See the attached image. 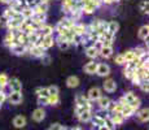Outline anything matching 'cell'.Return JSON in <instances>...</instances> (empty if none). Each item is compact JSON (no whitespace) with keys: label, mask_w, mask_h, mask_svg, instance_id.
Here are the masks:
<instances>
[{"label":"cell","mask_w":149,"mask_h":130,"mask_svg":"<svg viewBox=\"0 0 149 130\" xmlns=\"http://www.w3.org/2000/svg\"><path fill=\"white\" fill-rule=\"evenodd\" d=\"M96 102H97V105H99V108L101 109V111H107L108 107H109V104H110V102H111V99L109 96L101 95V96H100L99 99L96 100Z\"/></svg>","instance_id":"14"},{"label":"cell","mask_w":149,"mask_h":130,"mask_svg":"<svg viewBox=\"0 0 149 130\" xmlns=\"http://www.w3.org/2000/svg\"><path fill=\"white\" fill-rule=\"evenodd\" d=\"M101 89L100 87H91L90 90H88V92H87V98H88V100L90 102H96L97 99H99L100 96H101Z\"/></svg>","instance_id":"10"},{"label":"cell","mask_w":149,"mask_h":130,"mask_svg":"<svg viewBox=\"0 0 149 130\" xmlns=\"http://www.w3.org/2000/svg\"><path fill=\"white\" fill-rule=\"evenodd\" d=\"M113 53H114L113 47H104V46H102L99 51V56L102 57V59H109V57L113 56Z\"/></svg>","instance_id":"21"},{"label":"cell","mask_w":149,"mask_h":130,"mask_svg":"<svg viewBox=\"0 0 149 130\" xmlns=\"http://www.w3.org/2000/svg\"><path fill=\"white\" fill-rule=\"evenodd\" d=\"M107 30H108V21H102V20L100 21L99 26L95 29V31L99 34V35H102V34H104Z\"/></svg>","instance_id":"33"},{"label":"cell","mask_w":149,"mask_h":130,"mask_svg":"<svg viewBox=\"0 0 149 130\" xmlns=\"http://www.w3.org/2000/svg\"><path fill=\"white\" fill-rule=\"evenodd\" d=\"M60 103V95H49L48 96V104L49 105H57Z\"/></svg>","instance_id":"40"},{"label":"cell","mask_w":149,"mask_h":130,"mask_svg":"<svg viewBox=\"0 0 149 130\" xmlns=\"http://www.w3.org/2000/svg\"><path fill=\"white\" fill-rule=\"evenodd\" d=\"M0 107H1V105H0Z\"/></svg>","instance_id":"63"},{"label":"cell","mask_w":149,"mask_h":130,"mask_svg":"<svg viewBox=\"0 0 149 130\" xmlns=\"http://www.w3.org/2000/svg\"><path fill=\"white\" fill-rule=\"evenodd\" d=\"M114 63H116L117 65H125V57H123L122 53H118L116 55V57H114Z\"/></svg>","instance_id":"43"},{"label":"cell","mask_w":149,"mask_h":130,"mask_svg":"<svg viewBox=\"0 0 149 130\" xmlns=\"http://www.w3.org/2000/svg\"><path fill=\"white\" fill-rule=\"evenodd\" d=\"M75 105L77 107H82L84 109H91L92 111V104L88 100L87 96H84L83 94H77L75 95Z\"/></svg>","instance_id":"4"},{"label":"cell","mask_w":149,"mask_h":130,"mask_svg":"<svg viewBox=\"0 0 149 130\" xmlns=\"http://www.w3.org/2000/svg\"><path fill=\"white\" fill-rule=\"evenodd\" d=\"M25 5L29 8H34L36 5V1L35 0H25Z\"/></svg>","instance_id":"52"},{"label":"cell","mask_w":149,"mask_h":130,"mask_svg":"<svg viewBox=\"0 0 149 130\" xmlns=\"http://www.w3.org/2000/svg\"><path fill=\"white\" fill-rule=\"evenodd\" d=\"M79 83H81V79H79L77 76H70V77H68V79H66V86L70 89L78 87Z\"/></svg>","instance_id":"27"},{"label":"cell","mask_w":149,"mask_h":130,"mask_svg":"<svg viewBox=\"0 0 149 130\" xmlns=\"http://www.w3.org/2000/svg\"><path fill=\"white\" fill-rule=\"evenodd\" d=\"M61 129H62V125H61V124L54 122V124H52V125L49 126V129H48V130H61Z\"/></svg>","instance_id":"50"},{"label":"cell","mask_w":149,"mask_h":130,"mask_svg":"<svg viewBox=\"0 0 149 130\" xmlns=\"http://www.w3.org/2000/svg\"><path fill=\"white\" fill-rule=\"evenodd\" d=\"M75 1H77V3H79V1H81V0H75Z\"/></svg>","instance_id":"61"},{"label":"cell","mask_w":149,"mask_h":130,"mask_svg":"<svg viewBox=\"0 0 149 130\" xmlns=\"http://www.w3.org/2000/svg\"><path fill=\"white\" fill-rule=\"evenodd\" d=\"M12 51L13 55H17V56H22V55H26V47L24 44H14L12 48H9Z\"/></svg>","instance_id":"25"},{"label":"cell","mask_w":149,"mask_h":130,"mask_svg":"<svg viewBox=\"0 0 149 130\" xmlns=\"http://www.w3.org/2000/svg\"><path fill=\"white\" fill-rule=\"evenodd\" d=\"M31 21L38 25L45 24V21H47V13H34V16L31 17Z\"/></svg>","instance_id":"22"},{"label":"cell","mask_w":149,"mask_h":130,"mask_svg":"<svg viewBox=\"0 0 149 130\" xmlns=\"http://www.w3.org/2000/svg\"><path fill=\"white\" fill-rule=\"evenodd\" d=\"M48 92H49V95H57L60 92V89L56 85H51L48 86Z\"/></svg>","instance_id":"45"},{"label":"cell","mask_w":149,"mask_h":130,"mask_svg":"<svg viewBox=\"0 0 149 130\" xmlns=\"http://www.w3.org/2000/svg\"><path fill=\"white\" fill-rule=\"evenodd\" d=\"M7 87H9L10 92H18V91H22V83L17 77H12L8 81Z\"/></svg>","instance_id":"6"},{"label":"cell","mask_w":149,"mask_h":130,"mask_svg":"<svg viewBox=\"0 0 149 130\" xmlns=\"http://www.w3.org/2000/svg\"><path fill=\"white\" fill-rule=\"evenodd\" d=\"M22 99H24V96H22V91L10 92V94L7 96V100L10 104H13V105H18V104H21L22 103Z\"/></svg>","instance_id":"9"},{"label":"cell","mask_w":149,"mask_h":130,"mask_svg":"<svg viewBox=\"0 0 149 130\" xmlns=\"http://www.w3.org/2000/svg\"><path fill=\"white\" fill-rule=\"evenodd\" d=\"M34 13H47L48 9H49V4H45V3H39L35 7L33 8Z\"/></svg>","instance_id":"29"},{"label":"cell","mask_w":149,"mask_h":130,"mask_svg":"<svg viewBox=\"0 0 149 130\" xmlns=\"http://www.w3.org/2000/svg\"><path fill=\"white\" fill-rule=\"evenodd\" d=\"M21 16L24 18H31L34 16V9L33 8H29V7H25L24 9L21 11Z\"/></svg>","instance_id":"36"},{"label":"cell","mask_w":149,"mask_h":130,"mask_svg":"<svg viewBox=\"0 0 149 130\" xmlns=\"http://www.w3.org/2000/svg\"><path fill=\"white\" fill-rule=\"evenodd\" d=\"M104 117L102 115H92V118H91V121H92L93 125L96 126H101L104 125Z\"/></svg>","instance_id":"34"},{"label":"cell","mask_w":149,"mask_h":130,"mask_svg":"<svg viewBox=\"0 0 149 130\" xmlns=\"http://www.w3.org/2000/svg\"><path fill=\"white\" fill-rule=\"evenodd\" d=\"M139 9L141 11V13L148 14V9H149V3H148V0H143V1L139 3Z\"/></svg>","instance_id":"39"},{"label":"cell","mask_w":149,"mask_h":130,"mask_svg":"<svg viewBox=\"0 0 149 130\" xmlns=\"http://www.w3.org/2000/svg\"><path fill=\"white\" fill-rule=\"evenodd\" d=\"M119 30V24L117 21H108V31L113 34H117V31Z\"/></svg>","instance_id":"35"},{"label":"cell","mask_w":149,"mask_h":130,"mask_svg":"<svg viewBox=\"0 0 149 130\" xmlns=\"http://www.w3.org/2000/svg\"><path fill=\"white\" fill-rule=\"evenodd\" d=\"M38 33H39V35H40V37L53 35V33H54V29H53V26H52V25H48L47 22H45V24L43 25L42 27L38 30Z\"/></svg>","instance_id":"17"},{"label":"cell","mask_w":149,"mask_h":130,"mask_svg":"<svg viewBox=\"0 0 149 130\" xmlns=\"http://www.w3.org/2000/svg\"><path fill=\"white\" fill-rule=\"evenodd\" d=\"M134 52V56L136 57V59H141L143 56H145V55H148V51L145 50L144 47H135L132 50Z\"/></svg>","instance_id":"32"},{"label":"cell","mask_w":149,"mask_h":130,"mask_svg":"<svg viewBox=\"0 0 149 130\" xmlns=\"http://www.w3.org/2000/svg\"><path fill=\"white\" fill-rule=\"evenodd\" d=\"M96 9H97V8H96L93 4H91V1H90L88 4H86V5H83V7H82V13H83V14H87V16H90V14L95 13Z\"/></svg>","instance_id":"31"},{"label":"cell","mask_w":149,"mask_h":130,"mask_svg":"<svg viewBox=\"0 0 149 130\" xmlns=\"http://www.w3.org/2000/svg\"><path fill=\"white\" fill-rule=\"evenodd\" d=\"M35 94L38 95V96H44V98H48V96H49L48 87H36V89H35Z\"/></svg>","instance_id":"37"},{"label":"cell","mask_w":149,"mask_h":130,"mask_svg":"<svg viewBox=\"0 0 149 130\" xmlns=\"http://www.w3.org/2000/svg\"><path fill=\"white\" fill-rule=\"evenodd\" d=\"M136 116H137V120H139L140 122H148V120H149V109L148 108L140 109V111L136 113Z\"/></svg>","instance_id":"26"},{"label":"cell","mask_w":149,"mask_h":130,"mask_svg":"<svg viewBox=\"0 0 149 130\" xmlns=\"http://www.w3.org/2000/svg\"><path fill=\"white\" fill-rule=\"evenodd\" d=\"M123 57H125V61L127 63V61H131V60H134V52H132V50H127V51H125L123 52Z\"/></svg>","instance_id":"41"},{"label":"cell","mask_w":149,"mask_h":130,"mask_svg":"<svg viewBox=\"0 0 149 130\" xmlns=\"http://www.w3.org/2000/svg\"><path fill=\"white\" fill-rule=\"evenodd\" d=\"M7 96H8V95L4 92V90H3V91H0V105H1V104L4 103L5 100H7Z\"/></svg>","instance_id":"53"},{"label":"cell","mask_w":149,"mask_h":130,"mask_svg":"<svg viewBox=\"0 0 149 130\" xmlns=\"http://www.w3.org/2000/svg\"><path fill=\"white\" fill-rule=\"evenodd\" d=\"M123 98H125L126 103H127L130 107H132L135 111H137V109L140 108V104H141V102H140V99L136 96L135 94H134L132 91H127L125 95H123Z\"/></svg>","instance_id":"3"},{"label":"cell","mask_w":149,"mask_h":130,"mask_svg":"<svg viewBox=\"0 0 149 130\" xmlns=\"http://www.w3.org/2000/svg\"><path fill=\"white\" fill-rule=\"evenodd\" d=\"M0 91H3V89H1V87H0Z\"/></svg>","instance_id":"62"},{"label":"cell","mask_w":149,"mask_h":130,"mask_svg":"<svg viewBox=\"0 0 149 130\" xmlns=\"http://www.w3.org/2000/svg\"><path fill=\"white\" fill-rule=\"evenodd\" d=\"M86 56L91 60H96L97 57H99V50L95 48L93 46H91V47L86 48Z\"/></svg>","instance_id":"28"},{"label":"cell","mask_w":149,"mask_h":130,"mask_svg":"<svg viewBox=\"0 0 149 130\" xmlns=\"http://www.w3.org/2000/svg\"><path fill=\"white\" fill-rule=\"evenodd\" d=\"M70 30L73 31L77 35H86V24H82V22H74L73 26L70 27Z\"/></svg>","instance_id":"11"},{"label":"cell","mask_w":149,"mask_h":130,"mask_svg":"<svg viewBox=\"0 0 149 130\" xmlns=\"http://www.w3.org/2000/svg\"><path fill=\"white\" fill-rule=\"evenodd\" d=\"M7 22H8V18L4 16V14H1V16H0V26H1V27H5Z\"/></svg>","instance_id":"51"},{"label":"cell","mask_w":149,"mask_h":130,"mask_svg":"<svg viewBox=\"0 0 149 130\" xmlns=\"http://www.w3.org/2000/svg\"><path fill=\"white\" fill-rule=\"evenodd\" d=\"M3 43H4V46L8 48H12L14 44H17L16 43V31L8 30L7 34H5V37H4V42Z\"/></svg>","instance_id":"7"},{"label":"cell","mask_w":149,"mask_h":130,"mask_svg":"<svg viewBox=\"0 0 149 130\" xmlns=\"http://www.w3.org/2000/svg\"><path fill=\"white\" fill-rule=\"evenodd\" d=\"M140 90H141L143 92H148L149 91V85H148V81H141L139 85Z\"/></svg>","instance_id":"47"},{"label":"cell","mask_w":149,"mask_h":130,"mask_svg":"<svg viewBox=\"0 0 149 130\" xmlns=\"http://www.w3.org/2000/svg\"><path fill=\"white\" fill-rule=\"evenodd\" d=\"M74 22L71 21L69 17H64V18H61L58 22L56 24V26H54V30H57V29H64V27H66V29H70L71 26H73Z\"/></svg>","instance_id":"16"},{"label":"cell","mask_w":149,"mask_h":130,"mask_svg":"<svg viewBox=\"0 0 149 130\" xmlns=\"http://www.w3.org/2000/svg\"><path fill=\"white\" fill-rule=\"evenodd\" d=\"M68 130H83V129L81 128V126H74V128H70V129L68 128Z\"/></svg>","instance_id":"57"},{"label":"cell","mask_w":149,"mask_h":130,"mask_svg":"<svg viewBox=\"0 0 149 130\" xmlns=\"http://www.w3.org/2000/svg\"><path fill=\"white\" fill-rule=\"evenodd\" d=\"M101 1H102V4H105V5H110V4H113V3L119 1V0H101Z\"/></svg>","instance_id":"55"},{"label":"cell","mask_w":149,"mask_h":130,"mask_svg":"<svg viewBox=\"0 0 149 130\" xmlns=\"http://www.w3.org/2000/svg\"><path fill=\"white\" fill-rule=\"evenodd\" d=\"M52 0H42V3H45V4H49Z\"/></svg>","instance_id":"59"},{"label":"cell","mask_w":149,"mask_h":130,"mask_svg":"<svg viewBox=\"0 0 149 130\" xmlns=\"http://www.w3.org/2000/svg\"><path fill=\"white\" fill-rule=\"evenodd\" d=\"M26 124H27L26 117L22 116V115H18V116H16L13 118V125H14V128H17V129L25 128V126H26Z\"/></svg>","instance_id":"18"},{"label":"cell","mask_w":149,"mask_h":130,"mask_svg":"<svg viewBox=\"0 0 149 130\" xmlns=\"http://www.w3.org/2000/svg\"><path fill=\"white\" fill-rule=\"evenodd\" d=\"M96 68H97V63H95V60H91L90 63H87V64L84 65V68H83V70H84V73L87 74H95L96 73Z\"/></svg>","instance_id":"23"},{"label":"cell","mask_w":149,"mask_h":130,"mask_svg":"<svg viewBox=\"0 0 149 130\" xmlns=\"http://www.w3.org/2000/svg\"><path fill=\"white\" fill-rule=\"evenodd\" d=\"M4 14L5 17H7L8 20H13V18H16V20H21V18H24V17L21 16V13H17L14 9H10V8H5V11H4Z\"/></svg>","instance_id":"20"},{"label":"cell","mask_w":149,"mask_h":130,"mask_svg":"<svg viewBox=\"0 0 149 130\" xmlns=\"http://www.w3.org/2000/svg\"><path fill=\"white\" fill-rule=\"evenodd\" d=\"M31 117H33L34 121H36V122H40V121H43L45 118V109L43 108V107H38L36 109H34Z\"/></svg>","instance_id":"12"},{"label":"cell","mask_w":149,"mask_h":130,"mask_svg":"<svg viewBox=\"0 0 149 130\" xmlns=\"http://www.w3.org/2000/svg\"><path fill=\"white\" fill-rule=\"evenodd\" d=\"M24 20L25 18H21V20H16V18L8 20L7 25H5V29H7V30H10V31H18L19 25H21V22L24 21Z\"/></svg>","instance_id":"13"},{"label":"cell","mask_w":149,"mask_h":130,"mask_svg":"<svg viewBox=\"0 0 149 130\" xmlns=\"http://www.w3.org/2000/svg\"><path fill=\"white\" fill-rule=\"evenodd\" d=\"M40 60H42V63H43V64H44V65H48V64H49V63H51V57L48 56L47 53H45L44 56H42V57H40Z\"/></svg>","instance_id":"49"},{"label":"cell","mask_w":149,"mask_h":130,"mask_svg":"<svg viewBox=\"0 0 149 130\" xmlns=\"http://www.w3.org/2000/svg\"><path fill=\"white\" fill-rule=\"evenodd\" d=\"M38 104L42 107H47L49 105L48 104V98H44V96H38Z\"/></svg>","instance_id":"48"},{"label":"cell","mask_w":149,"mask_h":130,"mask_svg":"<svg viewBox=\"0 0 149 130\" xmlns=\"http://www.w3.org/2000/svg\"><path fill=\"white\" fill-rule=\"evenodd\" d=\"M25 47H26V52H27V53L30 55V56H33V57H36V59H40L42 56H44V55L47 53V51H45L42 46L29 44V43H27Z\"/></svg>","instance_id":"2"},{"label":"cell","mask_w":149,"mask_h":130,"mask_svg":"<svg viewBox=\"0 0 149 130\" xmlns=\"http://www.w3.org/2000/svg\"><path fill=\"white\" fill-rule=\"evenodd\" d=\"M99 77H109L110 76V66H109L108 64H105V63H97V68H96V73Z\"/></svg>","instance_id":"5"},{"label":"cell","mask_w":149,"mask_h":130,"mask_svg":"<svg viewBox=\"0 0 149 130\" xmlns=\"http://www.w3.org/2000/svg\"><path fill=\"white\" fill-rule=\"evenodd\" d=\"M135 73V70H132V69H128V68H123V76H125L127 79H131V77H132V74Z\"/></svg>","instance_id":"44"},{"label":"cell","mask_w":149,"mask_h":130,"mask_svg":"<svg viewBox=\"0 0 149 130\" xmlns=\"http://www.w3.org/2000/svg\"><path fill=\"white\" fill-rule=\"evenodd\" d=\"M97 130H109V128L107 125H101V126H96Z\"/></svg>","instance_id":"56"},{"label":"cell","mask_w":149,"mask_h":130,"mask_svg":"<svg viewBox=\"0 0 149 130\" xmlns=\"http://www.w3.org/2000/svg\"><path fill=\"white\" fill-rule=\"evenodd\" d=\"M122 116L125 117V118H130V117H132L136 113V111L132 108V107H130L128 104H123V108H122Z\"/></svg>","instance_id":"24"},{"label":"cell","mask_w":149,"mask_h":130,"mask_svg":"<svg viewBox=\"0 0 149 130\" xmlns=\"http://www.w3.org/2000/svg\"><path fill=\"white\" fill-rule=\"evenodd\" d=\"M102 89H104L107 92H109V94H111V92H114L117 90V83L116 81L113 79V78L110 77H107L105 78V81L102 82Z\"/></svg>","instance_id":"8"},{"label":"cell","mask_w":149,"mask_h":130,"mask_svg":"<svg viewBox=\"0 0 149 130\" xmlns=\"http://www.w3.org/2000/svg\"><path fill=\"white\" fill-rule=\"evenodd\" d=\"M74 113L77 115V117H78V120L81 121V122H88V121H91V118H92V111H91V109H84V108H82V107L75 105Z\"/></svg>","instance_id":"1"},{"label":"cell","mask_w":149,"mask_h":130,"mask_svg":"<svg viewBox=\"0 0 149 130\" xmlns=\"http://www.w3.org/2000/svg\"><path fill=\"white\" fill-rule=\"evenodd\" d=\"M9 1H10V0H0V4H4V5H7Z\"/></svg>","instance_id":"58"},{"label":"cell","mask_w":149,"mask_h":130,"mask_svg":"<svg viewBox=\"0 0 149 130\" xmlns=\"http://www.w3.org/2000/svg\"><path fill=\"white\" fill-rule=\"evenodd\" d=\"M90 1H91V4H93L96 8H100V7L102 5V1H101V0H90Z\"/></svg>","instance_id":"54"},{"label":"cell","mask_w":149,"mask_h":130,"mask_svg":"<svg viewBox=\"0 0 149 130\" xmlns=\"http://www.w3.org/2000/svg\"><path fill=\"white\" fill-rule=\"evenodd\" d=\"M36 1V4H39V3H42V0H35Z\"/></svg>","instance_id":"60"},{"label":"cell","mask_w":149,"mask_h":130,"mask_svg":"<svg viewBox=\"0 0 149 130\" xmlns=\"http://www.w3.org/2000/svg\"><path fill=\"white\" fill-rule=\"evenodd\" d=\"M139 38L141 40H145L148 39V35H149V26L148 25H143L139 29V33H137Z\"/></svg>","instance_id":"30"},{"label":"cell","mask_w":149,"mask_h":130,"mask_svg":"<svg viewBox=\"0 0 149 130\" xmlns=\"http://www.w3.org/2000/svg\"><path fill=\"white\" fill-rule=\"evenodd\" d=\"M81 43H82V37H81V35H77V34H74L73 40H71V46H79Z\"/></svg>","instance_id":"46"},{"label":"cell","mask_w":149,"mask_h":130,"mask_svg":"<svg viewBox=\"0 0 149 130\" xmlns=\"http://www.w3.org/2000/svg\"><path fill=\"white\" fill-rule=\"evenodd\" d=\"M8 81H9V77L7 76V73H0V87L3 90L8 86Z\"/></svg>","instance_id":"38"},{"label":"cell","mask_w":149,"mask_h":130,"mask_svg":"<svg viewBox=\"0 0 149 130\" xmlns=\"http://www.w3.org/2000/svg\"><path fill=\"white\" fill-rule=\"evenodd\" d=\"M53 44H54V37L53 35H47V37H43V39H42V47L44 48L45 51L47 50H49L51 47H53Z\"/></svg>","instance_id":"19"},{"label":"cell","mask_w":149,"mask_h":130,"mask_svg":"<svg viewBox=\"0 0 149 130\" xmlns=\"http://www.w3.org/2000/svg\"><path fill=\"white\" fill-rule=\"evenodd\" d=\"M104 125H107L109 130H114L116 129V125L113 124V121H111V118L109 117V116H105L104 117Z\"/></svg>","instance_id":"42"},{"label":"cell","mask_w":149,"mask_h":130,"mask_svg":"<svg viewBox=\"0 0 149 130\" xmlns=\"http://www.w3.org/2000/svg\"><path fill=\"white\" fill-rule=\"evenodd\" d=\"M108 116L111 118V121H113V124L116 126L117 125H122V124L125 122V120H126V118L122 116L121 112H111V113H109Z\"/></svg>","instance_id":"15"}]
</instances>
